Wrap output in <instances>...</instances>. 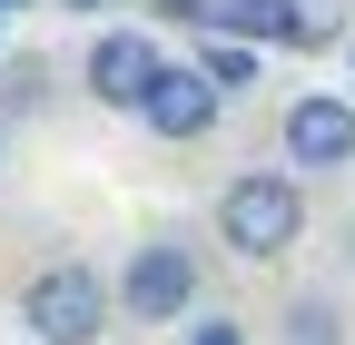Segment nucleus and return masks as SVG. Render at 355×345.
Instances as JSON below:
<instances>
[{
	"label": "nucleus",
	"instance_id": "nucleus-1",
	"mask_svg": "<svg viewBox=\"0 0 355 345\" xmlns=\"http://www.w3.org/2000/svg\"><path fill=\"white\" fill-rule=\"evenodd\" d=\"M217 247L237 256V267H277V256H296L306 237V178L296 168H237L227 188H217Z\"/></svg>",
	"mask_w": 355,
	"mask_h": 345
},
{
	"label": "nucleus",
	"instance_id": "nucleus-2",
	"mask_svg": "<svg viewBox=\"0 0 355 345\" xmlns=\"http://www.w3.org/2000/svg\"><path fill=\"white\" fill-rule=\"evenodd\" d=\"M109 316H119V286L89 267V256H50V267L20 286V335H40V345H99Z\"/></svg>",
	"mask_w": 355,
	"mask_h": 345
},
{
	"label": "nucleus",
	"instance_id": "nucleus-3",
	"mask_svg": "<svg viewBox=\"0 0 355 345\" xmlns=\"http://www.w3.org/2000/svg\"><path fill=\"white\" fill-rule=\"evenodd\" d=\"M198 286H207L198 247L178 237V227H158V237L128 247V267H119V316L128 326H188L198 316Z\"/></svg>",
	"mask_w": 355,
	"mask_h": 345
},
{
	"label": "nucleus",
	"instance_id": "nucleus-4",
	"mask_svg": "<svg viewBox=\"0 0 355 345\" xmlns=\"http://www.w3.org/2000/svg\"><path fill=\"white\" fill-rule=\"evenodd\" d=\"M277 148L296 178H345L355 168V89H296L277 118Z\"/></svg>",
	"mask_w": 355,
	"mask_h": 345
},
{
	"label": "nucleus",
	"instance_id": "nucleus-5",
	"mask_svg": "<svg viewBox=\"0 0 355 345\" xmlns=\"http://www.w3.org/2000/svg\"><path fill=\"white\" fill-rule=\"evenodd\" d=\"M217 109H227V89H217L198 60H168V69L148 79V99H139V128L168 139V148H198L207 128H217Z\"/></svg>",
	"mask_w": 355,
	"mask_h": 345
},
{
	"label": "nucleus",
	"instance_id": "nucleus-6",
	"mask_svg": "<svg viewBox=\"0 0 355 345\" xmlns=\"http://www.w3.org/2000/svg\"><path fill=\"white\" fill-rule=\"evenodd\" d=\"M158 69H168V50H158L148 30H99V39H89V60H79L89 99H99V109H128V118H139V99H148Z\"/></svg>",
	"mask_w": 355,
	"mask_h": 345
},
{
	"label": "nucleus",
	"instance_id": "nucleus-7",
	"mask_svg": "<svg viewBox=\"0 0 355 345\" xmlns=\"http://www.w3.org/2000/svg\"><path fill=\"white\" fill-rule=\"evenodd\" d=\"M178 30H227V39H296V0H158Z\"/></svg>",
	"mask_w": 355,
	"mask_h": 345
},
{
	"label": "nucleus",
	"instance_id": "nucleus-8",
	"mask_svg": "<svg viewBox=\"0 0 355 345\" xmlns=\"http://www.w3.org/2000/svg\"><path fill=\"white\" fill-rule=\"evenodd\" d=\"M257 50H266V39H227V30H198V69H207V79H217L227 99H237V89H257V69H266Z\"/></svg>",
	"mask_w": 355,
	"mask_h": 345
},
{
	"label": "nucleus",
	"instance_id": "nucleus-9",
	"mask_svg": "<svg viewBox=\"0 0 355 345\" xmlns=\"http://www.w3.org/2000/svg\"><path fill=\"white\" fill-rule=\"evenodd\" d=\"M40 109H50V60L10 50V60H0V118H40Z\"/></svg>",
	"mask_w": 355,
	"mask_h": 345
},
{
	"label": "nucleus",
	"instance_id": "nucleus-10",
	"mask_svg": "<svg viewBox=\"0 0 355 345\" xmlns=\"http://www.w3.org/2000/svg\"><path fill=\"white\" fill-rule=\"evenodd\" d=\"M286 345H345V316L326 306V296H296L286 306Z\"/></svg>",
	"mask_w": 355,
	"mask_h": 345
},
{
	"label": "nucleus",
	"instance_id": "nucleus-11",
	"mask_svg": "<svg viewBox=\"0 0 355 345\" xmlns=\"http://www.w3.org/2000/svg\"><path fill=\"white\" fill-rule=\"evenodd\" d=\"M345 39V0H296V39L286 50H336Z\"/></svg>",
	"mask_w": 355,
	"mask_h": 345
},
{
	"label": "nucleus",
	"instance_id": "nucleus-12",
	"mask_svg": "<svg viewBox=\"0 0 355 345\" xmlns=\"http://www.w3.org/2000/svg\"><path fill=\"white\" fill-rule=\"evenodd\" d=\"M188 345H247V326H237V316H198V326H188Z\"/></svg>",
	"mask_w": 355,
	"mask_h": 345
},
{
	"label": "nucleus",
	"instance_id": "nucleus-13",
	"mask_svg": "<svg viewBox=\"0 0 355 345\" xmlns=\"http://www.w3.org/2000/svg\"><path fill=\"white\" fill-rule=\"evenodd\" d=\"M60 10H89V20H99V10H119V0H60Z\"/></svg>",
	"mask_w": 355,
	"mask_h": 345
},
{
	"label": "nucleus",
	"instance_id": "nucleus-14",
	"mask_svg": "<svg viewBox=\"0 0 355 345\" xmlns=\"http://www.w3.org/2000/svg\"><path fill=\"white\" fill-rule=\"evenodd\" d=\"M20 10H40V0H0V20H20Z\"/></svg>",
	"mask_w": 355,
	"mask_h": 345
},
{
	"label": "nucleus",
	"instance_id": "nucleus-15",
	"mask_svg": "<svg viewBox=\"0 0 355 345\" xmlns=\"http://www.w3.org/2000/svg\"><path fill=\"white\" fill-rule=\"evenodd\" d=\"M0 168H10V118H0Z\"/></svg>",
	"mask_w": 355,
	"mask_h": 345
},
{
	"label": "nucleus",
	"instance_id": "nucleus-16",
	"mask_svg": "<svg viewBox=\"0 0 355 345\" xmlns=\"http://www.w3.org/2000/svg\"><path fill=\"white\" fill-rule=\"evenodd\" d=\"M20 345H40V335H20Z\"/></svg>",
	"mask_w": 355,
	"mask_h": 345
},
{
	"label": "nucleus",
	"instance_id": "nucleus-17",
	"mask_svg": "<svg viewBox=\"0 0 355 345\" xmlns=\"http://www.w3.org/2000/svg\"><path fill=\"white\" fill-rule=\"evenodd\" d=\"M0 30H10V20H0Z\"/></svg>",
	"mask_w": 355,
	"mask_h": 345
}]
</instances>
